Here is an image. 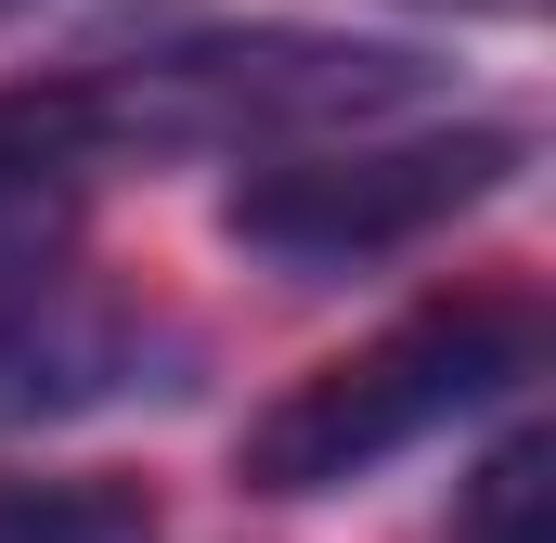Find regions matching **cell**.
Listing matches in <instances>:
<instances>
[{"label": "cell", "mask_w": 556, "mask_h": 543, "mask_svg": "<svg viewBox=\"0 0 556 543\" xmlns=\"http://www.w3.org/2000/svg\"><path fill=\"white\" fill-rule=\"evenodd\" d=\"M427 65L389 39H311V26H233V39H168L130 65H91L78 91L0 104L52 155H285L376 117H415Z\"/></svg>", "instance_id": "1"}, {"label": "cell", "mask_w": 556, "mask_h": 543, "mask_svg": "<svg viewBox=\"0 0 556 543\" xmlns=\"http://www.w3.org/2000/svg\"><path fill=\"white\" fill-rule=\"evenodd\" d=\"M531 363H544V324H531L518 298L415 311V324H389V337L311 363L285 402H260V414H247V440H233V466H247V492H350V479L427 453L440 427L492 414Z\"/></svg>", "instance_id": "2"}, {"label": "cell", "mask_w": 556, "mask_h": 543, "mask_svg": "<svg viewBox=\"0 0 556 543\" xmlns=\"http://www.w3.org/2000/svg\"><path fill=\"white\" fill-rule=\"evenodd\" d=\"M518 155H531L518 130H402V117H376V130H337V142L247 155V181L220 194V233L247 260L298 272V285L376 272L427 233H453L466 207H492L518 181Z\"/></svg>", "instance_id": "3"}, {"label": "cell", "mask_w": 556, "mask_h": 543, "mask_svg": "<svg viewBox=\"0 0 556 543\" xmlns=\"http://www.w3.org/2000/svg\"><path fill=\"white\" fill-rule=\"evenodd\" d=\"M155 389H181V337L130 298L52 272L39 298L0 311V427H78V414L155 402Z\"/></svg>", "instance_id": "4"}, {"label": "cell", "mask_w": 556, "mask_h": 543, "mask_svg": "<svg viewBox=\"0 0 556 543\" xmlns=\"http://www.w3.org/2000/svg\"><path fill=\"white\" fill-rule=\"evenodd\" d=\"M65 260H78V155H52L0 117V311L39 298Z\"/></svg>", "instance_id": "5"}, {"label": "cell", "mask_w": 556, "mask_h": 543, "mask_svg": "<svg viewBox=\"0 0 556 543\" xmlns=\"http://www.w3.org/2000/svg\"><path fill=\"white\" fill-rule=\"evenodd\" d=\"M0 543H155V492H130V479H39V466H0Z\"/></svg>", "instance_id": "6"}, {"label": "cell", "mask_w": 556, "mask_h": 543, "mask_svg": "<svg viewBox=\"0 0 556 543\" xmlns=\"http://www.w3.org/2000/svg\"><path fill=\"white\" fill-rule=\"evenodd\" d=\"M453 543H556V440L544 427H518V440L479 453V479L453 505Z\"/></svg>", "instance_id": "7"}, {"label": "cell", "mask_w": 556, "mask_h": 543, "mask_svg": "<svg viewBox=\"0 0 556 543\" xmlns=\"http://www.w3.org/2000/svg\"><path fill=\"white\" fill-rule=\"evenodd\" d=\"M427 13H544V0H427Z\"/></svg>", "instance_id": "8"}, {"label": "cell", "mask_w": 556, "mask_h": 543, "mask_svg": "<svg viewBox=\"0 0 556 543\" xmlns=\"http://www.w3.org/2000/svg\"><path fill=\"white\" fill-rule=\"evenodd\" d=\"M0 13H13V0H0Z\"/></svg>", "instance_id": "9"}]
</instances>
